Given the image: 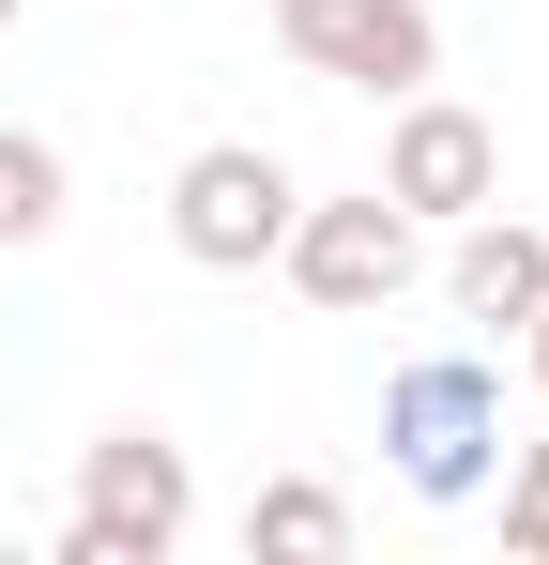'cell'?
Segmentation results:
<instances>
[{"instance_id": "obj_1", "label": "cell", "mask_w": 549, "mask_h": 565, "mask_svg": "<svg viewBox=\"0 0 549 565\" xmlns=\"http://www.w3.org/2000/svg\"><path fill=\"white\" fill-rule=\"evenodd\" d=\"M198 535V473H183L169 428H92L77 444V520H62V565H169Z\"/></svg>"}, {"instance_id": "obj_2", "label": "cell", "mask_w": 549, "mask_h": 565, "mask_svg": "<svg viewBox=\"0 0 549 565\" xmlns=\"http://www.w3.org/2000/svg\"><path fill=\"white\" fill-rule=\"evenodd\" d=\"M381 459L412 504H473L488 459H504V382L488 352H412V367L381 382Z\"/></svg>"}, {"instance_id": "obj_3", "label": "cell", "mask_w": 549, "mask_h": 565, "mask_svg": "<svg viewBox=\"0 0 549 565\" xmlns=\"http://www.w3.org/2000/svg\"><path fill=\"white\" fill-rule=\"evenodd\" d=\"M290 214H305V184H290V153H260V138H198L169 169V245L198 276H260L274 245H290Z\"/></svg>"}, {"instance_id": "obj_4", "label": "cell", "mask_w": 549, "mask_h": 565, "mask_svg": "<svg viewBox=\"0 0 549 565\" xmlns=\"http://www.w3.org/2000/svg\"><path fill=\"white\" fill-rule=\"evenodd\" d=\"M274 260H290V290H305V306H321V321H381V306H397V290L428 276V230H412V214H397V199L366 184V199H305V214H290V245H274Z\"/></svg>"}, {"instance_id": "obj_5", "label": "cell", "mask_w": 549, "mask_h": 565, "mask_svg": "<svg viewBox=\"0 0 549 565\" xmlns=\"http://www.w3.org/2000/svg\"><path fill=\"white\" fill-rule=\"evenodd\" d=\"M274 46L305 77H336V93H381V107L443 77V15L428 0H274Z\"/></svg>"}, {"instance_id": "obj_6", "label": "cell", "mask_w": 549, "mask_h": 565, "mask_svg": "<svg viewBox=\"0 0 549 565\" xmlns=\"http://www.w3.org/2000/svg\"><path fill=\"white\" fill-rule=\"evenodd\" d=\"M381 199H397L412 230H458V214L504 199V138L458 93H397V122H381Z\"/></svg>"}, {"instance_id": "obj_7", "label": "cell", "mask_w": 549, "mask_h": 565, "mask_svg": "<svg viewBox=\"0 0 549 565\" xmlns=\"http://www.w3.org/2000/svg\"><path fill=\"white\" fill-rule=\"evenodd\" d=\"M443 290H458V321H488V337L519 352V321L549 306V230H519L504 199H488V214H458V260H443Z\"/></svg>"}, {"instance_id": "obj_8", "label": "cell", "mask_w": 549, "mask_h": 565, "mask_svg": "<svg viewBox=\"0 0 549 565\" xmlns=\"http://www.w3.org/2000/svg\"><path fill=\"white\" fill-rule=\"evenodd\" d=\"M245 551H274V565H336V551H352V504H336L321 473H274L260 504H245Z\"/></svg>"}, {"instance_id": "obj_9", "label": "cell", "mask_w": 549, "mask_h": 565, "mask_svg": "<svg viewBox=\"0 0 549 565\" xmlns=\"http://www.w3.org/2000/svg\"><path fill=\"white\" fill-rule=\"evenodd\" d=\"M62 214H77V169H62V138L0 122V245H46Z\"/></svg>"}, {"instance_id": "obj_10", "label": "cell", "mask_w": 549, "mask_h": 565, "mask_svg": "<svg viewBox=\"0 0 549 565\" xmlns=\"http://www.w3.org/2000/svg\"><path fill=\"white\" fill-rule=\"evenodd\" d=\"M488 489H504V551H535V565H549V444L488 459Z\"/></svg>"}, {"instance_id": "obj_11", "label": "cell", "mask_w": 549, "mask_h": 565, "mask_svg": "<svg viewBox=\"0 0 549 565\" xmlns=\"http://www.w3.org/2000/svg\"><path fill=\"white\" fill-rule=\"evenodd\" d=\"M15 15H31V0H0V31H15Z\"/></svg>"}]
</instances>
